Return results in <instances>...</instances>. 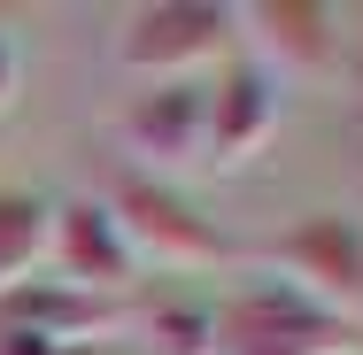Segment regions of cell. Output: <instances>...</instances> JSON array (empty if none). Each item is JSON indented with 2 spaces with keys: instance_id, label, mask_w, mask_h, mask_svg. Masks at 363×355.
Listing matches in <instances>:
<instances>
[{
  "instance_id": "6da1fadb",
  "label": "cell",
  "mask_w": 363,
  "mask_h": 355,
  "mask_svg": "<svg viewBox=\"0 0 363 355\" xmlns=\"http://www.w3.org/2000/svg\"><path fill=\"white\" fill-rule=\"evenodd\" d=\"M356 325L301 301L294 286H240L209 309V355H348Z\"/></svg>"
},
{
  "instance_id": "7a4b0ae2",
  "label": "cell",
  "mask_w": 363,
  "mask_h": 355,
  "mask_svg": "<svg viewBox=\"0 0 363 355\" xmlns=\"http://www.w3.org/2000/svg\"><path fill=\"white\" fill-rule=\"evenodd\" d=\"M108 216H116L124 247H132L140 263H155V271H217V263H232V240H224L170 178L124 170V178L108 186Z\"/></svg>"
},
{
  "instance_id": "3957f363",
  "label": "cell",
  "mask_w": 363,
  "mask_h": 355,
  "mask_svg": "<svg viewBox=\"0 0 363 355\" xmlns=\"http://www.w3.org/2000/svg\"><path fill=\"white\" fill-rule=\"evenodd\" d=\"M240 39L232 8H209V0H155V8H132L124 16V70L155 77V85H194V70H209L224 47Z\"/></svg>"
},
{
  "instance_id": "277c9868",
  "label": "cell",
  "mask_w": 363,
  "mask_h": 355,
  "mask_svg": "<svg viewBox=\"0 0 363 355\" xmlns=\"http://www.w3.org/2000/svg\"><path fill=\"white\" fill-rule=\"evenodd\" d=\"M271 271H286L279 286H294L301 301H317V309L356 325V309H363V224L340 209H309L271 247Z\"/></svg>"
},
{
  "instance_id": "5b68a950",
  "label": "cell",
  "mask_w": 363,
  "mask_h": 355,
  "mask_svg": "<svg viewBox=\"0 0 363 355\" xmlns=\"http://www.w3.org/2000/svg\"><path fill=\"white\" fill-rule=\"evenodd\" d=\"M209 93V116H201V162L209 170H247L263 147L279 140V116H286V85L271 70H255L247 55L224 62Z\"/></svg>"
},
{
  "instance_id": "8992f818",
  "label": "cell",
  "mask_w": 363,
  "mask_h": 355,
  "mask_svg": "<svg viewBox=\"0 0 363 355\" xmlns=\"http://www.w3.org/2000/svg\"><path fill=\"white\" fill-rule=\"evenodd\" d=\"M232 23L255 39V70L286 77H325L340 62V16L317 8V0H255V8H232Z\"/></svg>"
},
{
  "instance_id": "52a82bcc",
  "label": "cell",
  "mask_w": 363,
  "mask_h": 355,
  "mask_svg": "<svg viewBox=\"0 0 363 355\" xmlns=\"http://www.w3.org/2000/svg\"><path fill=\"white\" fill-rule=\"evenodd\" d=\"M47 255H55V271H62V286H77V293H124V286L140 278V255L124 247V232H116V216H108V201H55V216H47Z\"/></svg>"
},
{
  "instance_id": "ba28073f",
  "label": "cell",
  "mask_w": 363,
  "mask_h": 355,
  "mask_svg": "<svg viewBox=\"0 0 363 355\" xmlns=\"http://www.w3.org/2000/svg\"><path fill=\"white\" fill-rule=\"evenodd\" d=\"M0 332H39V340H62V348H93L101 332H116V309L31 271V278H16L0 293Z\"/></svg>"
},
{
  "instance_id": "9c48e42d",
  "label": "cell",
  "mask_w": 363,
  "mask_h": 355,
  "mask_svg": "<svg viewBox=\"0 0 363 355\" xmlns=\"http://www.w3.org/2000/svg\"><path fill=\"white\" fill-rule=\"evenodd\" d=\"M201 116H209L201 85H147L140 101L124 108V147L140 162H155L147 178H162L178 162H201Z\"/></svg>"
},
{
  "instance_id": "30bf717a",
  "label": "cell",
  "mask_w": 363,
  "mask_h": 355,
  "mask_svg": "<svg viewBox=\"0 0 363 355\" xmlns=\"http://www.w3.org/2000/svg\"><path fill=\"white\" fill-rule=\"evenodd\" d=\"M47 216H55V201L0 193V293L39 271V255H47Z\"/></svg>"
},
{
  "instance_id": "8fae6325",
  "label": "cell",
  "mask_w": 363,
  "mask_h": 355,
  "mask_svg": "<svg viewBox=\"0 0 363 355\" xmlns=\"http://www.w3.org/2000/svg\"><path fill=\"white\" fill-rule=\"evenodd\" d=\"M155 355H209V301L194 293H155V309L140 317Z\"/></svg>"
},
{
  "instance_id": "7c38bea8",
  "label": "cell",
  "mask_w": 363,
  "mask_h": 355,
  "mask_svg": "<svg viewBox=\"0 0 363 355\" xmlns=\"http://www.w3.org/2000/svg\"><path fill=\"white\" fill-rule=\"evenodd\" d=\"M0 355H85V348H62V340H39V332H0Z\"/></svg>"
},
{
  "instance_id": "4fadbf2b",
  "label": "cell",
  "mask_w": 363,
  "mask_h": 355,
  "mask_svg": "<svg viewBox=\"0 0 363 355\" xmlns=\"http://www.w3.org/2000/svg\"><path fill=\"white\" fill-rule=\"evenodd\" d=\"M8 101H16V47L0 39V108H8Z\"/></svg>"
}]
</instances>
